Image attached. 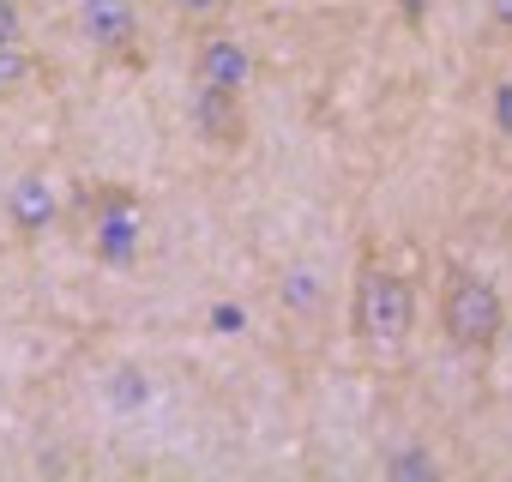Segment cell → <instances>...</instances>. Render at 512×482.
Returning <instances> with one entry per match:
<instances>
[{
	"label": "cell",
	"mask_w": 512,
	"mask_h": 482,
	"mask_svg": "<svg viewBox=\"0 0 512 482\" xmlns=\"http://www.w3.org/2000/svg\"><path fill=\"white\" fill-rule=\"evenodd\" d=\"M247 79H253V55H247L241 37H229V31H205V37L193 43V85L247 91Z\"/></svg>",
	"instance_id": "8992f818"
},
{
	"label": "cell",
	"mask_w": 512,
	"mask_h": 482,
	"mask_svg": "<svg viewBox=\"0 0 512 482\" xmlns=\"http://www.w3.org/2000/svg\"><path fill=\"white\" fill-rule=\"evenodd\" d=\"M79 25L91 37V49L115 67H145V37H139V13L127 0H85Z\"/></svg>",
	"instance_id": "277c9868"
},
{
	"label": "cell",
	"mask_w": 512,
	"mask_h": 482,
	"mask_svg": "<svg viewBox=\"0 0 512 482\" xmlns=\"http://www.w3.org/2000/svg\"><path fill=\"white\" fill-rule=\"evenodd\" d=\"M19 37V0H0V43Z\"/></svg>",
	"instance_id": "9c48e42d"
},
{
	"label": "cell",
	"mask_w": 512,
	"mask_h": 482,
	"mask_svg": "<svg viewBox=\"0 0 512 482\" xmlns=\"http://www.w3.org/2000/svg\"><path fill=\"white\" fill-rule=\"evenodd\" d=\"M434 320H440V338L458 356H494L500 332H506V302L476 266L446 260L440 266V290H434Z\"/></svg>",
	"instance_id": "7a4b0ae2"
},
{
	"label": "cell",
	"mask_w": 512,
	"mask_h": 482,
	"mask_svg": "<svg viewBox=\"0 0 512 482\" xmlns=\"http://www.w3.org/2000/svg\"><path fill=\"white\" fill-rule=\"evenodd\" d=\"M139 223L145 205L127 181H79L73 193V229L103 266H133L139 260Z\"/></svg>",
	"instance_id": "3957f363"
},
{
	"label": "cell",
	"mask_w": 512,
	"mask_h": 482,
	"mask_svg": "<svg viewBox=\"0 0 512 482\" xmlns=\"http://www.w3.org/2000/svg\"><path fill=\"white\" fill-rule=\"evenodd\" d=\"M416 332V284L386 260H362L350 290V338L368 362H398Z\"/></svg>",
	"instance_id": "6da1fadb"
},
{
	"label": "cell",
	"mask_w": 512,
	"mask_h": 482,
	"mask_svg": "<svg viewBox=\"0 0 512 482\" xmlns=\"http://www.w3.org/2000/svg\"><path fill=\"white\" fill-rule=\"evenodd\" d=\"M13 217H19V229H25V235H37V229H49V217H55V199H49V181H37V175H25V181L13 187Z\"/></svg>",
	"instance_id": "52a82bcc"
},
{
	"label": "cell",
	"mask_w": 512,
	"mask_h": 482,
	"mask_svg": "<svg viewBox=\"0 0 512 482\" xmlns=\"http://www.w3.org/2000/svg\"><path fill=\"white\" fill-rule=\"evenodd\" d=\"M169 7H175V13H187V19H217L229 0H169Z\"/></svg>",
	"instance_id": "ba28073f"
},
{
	"label": "cell",
	"mask_w": 512,
	"mask_h": 482,
	"mask_svg": "<svg viewBox=\"0 0 512 482\" xmlns=\"http://www.w3.org/2000/svg\"><path fill=\"white\" fill-rule=\"evenodd\" d=\"M193 127L211 151H241L247 145V91L193 85Z\"/></svg>",
	"instance_id": "5b68a950"
}]
</instances>
